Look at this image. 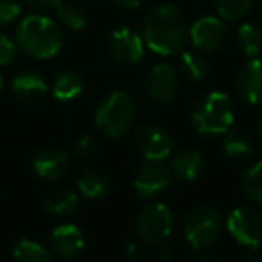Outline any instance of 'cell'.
Returning a JSON list of instances; mask_svg holds the SVG:
<instances>
[{"label":"cell","instance_id":"5bb4252c","mask_svg":"<svg viewBox=\"0 0 262 262\" xmlns=\"http://www.w3.org/2000/svg\"><path fill=\"white\" fill-rule=\"evenodd\" d=\"M70 164V157L67 151L58 147H43L36 151L33 157V169L41 180L56 182L67 172Z\"/></svg>","mask_w":262,"mask_h":262},{"label":"cell","instance_id":"3957f363","mask_svg":"<svg viewBox=\"0 0 262 262\" xmlns=\"http://www.w3.org/2000/svg\"><path fill=\"white\" fill-rule=\"evenodd\" d=\"M192 126L200 135H223L233 124V104L225 92H210L196 102Z\"/></svg>","mask_w":262,"mask_h":262},{"label":"cell","instance_id":"cb8c5ba5","mask_svg":"<svg viewBox=\"0 0 262 262\" xmlns=\"http://www.w3.org/2000/svg\"><path fill=\"white\" fill-rule=\"evenodd\" d=\"M13 257L20 262H49L52 253L49 248H45L36 241L20 239L13 248Z\"/></svg>","mask_w":262,"mask_h":262},{"label":"cell","instance_id":"d590c367","mask_svg":"<svg viewBox=\"0 0 262 262\" xmlns=\"http://www.w3.org/2000/svg\"><path fill=\"white\" fill-rule=\"evenodd\" d=\"M257 137H258V140L262 142V120L258 122V126H257Z\"/></svg>","mask_w":262,"mask_h":262},{"label":"cell","instance_id":"ffe728a7","mask_svg":"<svg viewBox=\"0 0 262 262\" xmlns=\"http://www.w3.org/2000/svg\"><path fill=\"white\" fill-rule=\"evenodd\" d=\"M43 208L52 215H72L79 208V198L69 189H56L45 196Z\"/></svg>","mask_w":262,"mask_h":262},{"label":"cell","instance_id":"30bf717a","mask_svg":"<svg viewBox=\"0 0 262 262\" xmlns=\"http://www.w3.org/2000/svg\"><path fill=\"white\" fill-rule=\"evenodd\" d=\"M228 29L221 16H201L189 29L192 45L201 52H215L225 45Z\"/></svg>","mask_w":262,"mask_h":262},{"label":"cell","instance_id":"4fadbf2b","mask_svg":"<svg viewBox=\"0 0 262 262\" xmlns=\"http://www.w3.org/2000/svg\"><path fill=\"white\" fill-rule=\"evenodd\" d=\"M235 92L248 104L262 102V56L250 58L235 77Z\"/></svg>","mask_w":262,"mask_h":262},{"label":"cell","instance_id":"836d02e7","mask_svg":"<svg viewBox=\"0 0 262 262\" xmlns=\"http://www.w3.org/2000/svg\"><path fill=\"white\" fill-rule=\"evenodd\" d=\"M115 2L120 6V8L129 9V11H133V9H139L140 4H142V0H115Z\"/></svg>","mask_w":262,"mask_h":262},{"label":"cell","instance_id":"7a4b0ae2","mask_svg":"<svg viewBox=\"0 0 262 262\" xmlns=\"http://www.w3.org/2000/svg\"><path fill=\"white\" fill-rule=\"evenodd\" d=\"M16 45L36 59H49L59 52L63 34L59 26L47 15H29L16 27Z\"/></svg>","mask_w":262,"mask_h":262},{"label":"cell","instance_id":"d6a6232c","mask_svg":"<svg viewBox=\"0 0 262 262\" xmlns=\"http://www.w3.org/2000/svg\"><path fill=\"white\" fill-rule=\"evenodd\" d=\"M160 246V250H158V258H160L162 262H172L176 258V251L174 248L171 246V244H167L164 241V243L158 244Z\"/></svg>","mask_w":262,"mask_h":262},{"label":"cell","instance_id":"484cf974","mask_svg":"<svg viewBox=\"0 0 262 262\" xmlns=\"http://www.w3.org/2000/svg\"><path fill=\"white\" fill-rule=\"evenodd\" d=\"M223 149L228 158H246L253 155V146L251 140L248 139L244 133L230 127L225 133V140H223Z\"/></svg>","mask_w":262,"mask_h":262},{"label":"cell","instance_id":"7c38bea8","mask_svg":"<svg viewBox=\"0 0 262 262\" xmlns=\"http://www.w3.org/2000/svg\"><path fill=\"white\" fill-rule=\"evenodd\" d=\"M108 47L113 59H117L119 63H126V65H133L144 58L146 43L137 31L129 29V27H120L112 33Z\"/></svg>","mask_w":262,"mask_h":262},{"label":"cell","instance_id":"e575fe53","mask_svg":"<svg viewBox=\"0 0 262 262\" xmlns=\"http://www.w3.org/2000/svg\"><path fill=\"white\" fill-rule=\"evenodd\" d=\"M200 262H207V260H214V262H223V258L219 255H212V253H205V255H200L198 257Z\"/></svg>","mask_w":262,"mask_h":262},{"label":"cell","instance_id":"9c48e42d","mask_svg":"<svg viewBox=\"0 0 262 262\" xmlns=\"http://www.w3.org/2000/svg\"><path fill=\"white\" fill-rule=\"evenodd\" d=\"M135 147L144 160H165L174 149V139L164 127L140 124L135 131Z\"/></svg>","mask_w":262,"mask_h":262},{"label":"cell","instance_id":"d4e9b609","mask_svg":"<svg viewBox=\"0 0 262 262\" xmlns=\"http://www.w3.org/2000/svg\"><path fill=\"white\" fill-rule=\"evenodd\" d=\"M241 189L246 200L262 205V160L255 162L250 169H246L241 180Z\"/></svg>","mask_w":262,"mask_h":262},{"label":"cell","instance_id":"8992f818","mask_svg":"<svg viewBox=\"0 0 262 262\" xmlns=\"http://www.w3.org/2000/svg\"><path fill=\"white\" fill-rule=\"evenodd\" d=\"M137 233L146 246L160 244L167 241L172 232V212L167 205L153 203L147 205L139 214L135 223Z\"/></svg>","mask_w":262,"mask_h":262},{"label":"cell","instance_id":"f546056e","mask_svg":"<svg viewBox=\"0 0 262 262\" xmlns=\"http://www.w3.org/2000/svg\"><path fill=\"white\" fill-rule=\"evenodd\" d=\"M16 41H13L8 34L0 33V67H8L16 58Z\"/></svg>","mask_w":262,"mask_h":262},{"label":"cell","instance_id":"8d00e7d4","mask_svg":"<svg viewBox=\"0 0 262 262\" xmlns=\"http://www.w3.org/2000/svg\"><path fill=\"white\" fill-rule=\"evenodd\" d=\"M2 86H4V79H2V74H0V92H2Z\"/></svg>","mask_w":262,"mask_h":262},{"label":"cell","instance_id":"6da1fadb","mask_svg":"<svg viewBox=\"0 0 262 262\" xmlns=\"http://www.w3.org/2000/svg\"><path fill=\"white\" fill-rule=\"evenodd\" d=\"M142 38L146 47L160 56L178 54L189 40V26L174 6H157L144 20Z\"/></svg>","mask_w":262,"mask_h":262},{"label":"cell","instance_id":"7402d4cb","mask_svg":"<svg viewBox=\"0 0 262 262\" xmlns=\"http://www.w3.org/2000/svg\"><path fill=\"white\" fill-rule=\"evenodd\" d=\"M56 15H58L59 22L65 27L72 31H79L86 26V9L79 4V2H74V0H67V2H59V6L56 8Z\"/></svg>","mask_w":262,"mask_h":262},{"label":"cell","instance_id":"5b68a950","mask_svg":"<svg viewBox=\"0 0 262 262\" xmlns=\"http://www.w3.org/2000/svg\"><path fill=\"white\" fill-rule=\"evenodd\" d=\"M223 232V217L210 205L194 207L183 219V237L194 251L210 250Z\"/></svg>","mask_w":262,"mask_h":262},{"label":"cell","instance_id":"d6986e66","mask_svg":"<svg viewBox=\"0 0 262 262\" xmlns=\"http://www.w3.org/2000/svg\"><path fill=\"white\" fill-rule=\"evenodd\" d=\"M84 90V81L77 72L65 70L52 83V95L61 102H70L77 99Z\"/></svg>","mask_w":262,"mask_h":262},{"label":"cell","instance_id":"83f0119b","mask_svg":"<svg viewBox=\"0 0 262 262\" xmlns=\"http://www.w3.org/2000/svg\"><path fill=\"white\" fill-rule=\"evenodd\" d=\"M97 151H99V146H97V142H95V139H92V137H88V135L81 137L72 147V155L77 160H90V158H94L95 155H97Z\"/></svg>","mask_w":262,"mask_h":262},{"label":"cell","instance_id":"603a6c76","mask_svg":"<svg viewBox=\"0 0 262 262\" xmlns=\"http://www.w3.org/2000/svg\"><path fill=\"white\" fill-rule=\"evenodd\" d=\"M208 61L200 52H183L180 56V74L189 81H201L208 76Z\"/></svg>","mask_w":262,"mask_h":262},{"label":"cell","instance_id":"ac0fdd59","mask_svg":"<svg viewBox=\"0 0 262 262\" xmlns=\"http://www.w3.org/2000/svg\"><path fill=\"white\" fill-rule=\"evenodd\" d=\"M171 171L185 182H192L203 171V157L196 149H182L172 157Z\"/></svg>","mask_w":262,"mask_h":262},{"label":"cell","instance_id":"4316f807","mask_svg":"<svg viewBox=\"0 0 262 262\" xmlns=\"http://www.w3.org/2000/svg\"><path fill=\"white\" fill-rule=\"evenodd\" d=\"M253 0H215V11L225 22L243 18L251 9Z\"/></svg>","mask_w":262,"mask_h":262},{"label":"cell","instance_id":"277c9868","mask_svg":"<svg viewBox=\"0 0 262 262\" xmlns=\"http://www.w3.org/2000/svg\"><path fill=\"white\" fill-rule=\"evenodd\" d=\"M135 119V102L122 90L112 92L95 112V126L108 139H120Z\"/></svg>","mask_w":262,"mask_h":262},{"label":"cell","instance_id":"f1b7e54d","mask_svg":"<svg viewBox=\"0 0 262 262\" xmlns=\"http://www.w3.org/2000/svg\"><path fill=\"white\" fill-rule=\"evenodd\" d=\"M20 0H0V27L15 22L20 16Z\"/></svg>","mask_w":262,"mask_h":262},{"label":"cell","instance_id":"ba28073f","mask_svg":"<svg viewBox=\"0 0 262 262\" xmlns=\"http://www.w3.org/2000/svg\"><path fill=\"white\" fill-rule=\"evenodd\" d=\"M226 228L246 250L262 246V212L246 207L235 208L226 219Z\"/></svg>","mask_w":262,"mask_h":262},{"label":"cell","instance_id":"44dd1931","mask_svg":"<svg viewBox=\"0 0 262 262\" xmlns=\"http://www.w3.org/2000/svg\"><path fill=\"white\" fill-rule=\"evenodd\" d=\"M237 47L246 58H255L262 52V31L253 24H243L235 33Z\"/></svg>","mask_w":262,"mask_h":262},{"label":"cell","instance_id":"52a82bcc","mask_svg":"<svg viewBox=\"0 0 262 262\" xmlns=\"http://www.w3.org/2000/svg\"><path fill=\"white\" fill-rule=\"evenodd\" d=\"M172 171L164 160H144L133 174V189L140 200H151L171 187Z\"/></svg>","mask_w":262,"mask_h":262},{"label":"cell","instance_id":"8fae6325","mask_svg":"<svg viewBox=\"0 0 262 262\" xmlns=\"http://www.w3.org/2000/svg\"><path fill=\"white\" fill-rule=\"evenodd\" d=\"M144 88H146L147 97L153 102H157V104H167V102H171L178 95V88H180L178 74L167 63H158L147 74Z\"/></svg>","mask_w":262,"mask_h":262},{"label":"cell","instance_id":"4dcf8cb0","mask_svg":"<svg viewBox=\"0 0 262 262\" xmlns=\"http://www.w3.org/2000/svg\"><path fill=\"white\" fill-rule=\"evenodd\" d=\"M124 260L127 262H149L151 253L142 244H129L124 251Z\"/></svg>","mask_w":262,"mask_h":262},{"label":"cell","instance_id":"e0dca14e","mask_svg":"<svg viewBox=\"0 0 262 262\" xmlns=\"http://www.w3.org/2000/svg\"><path fill=\"white\" fill-rule=\"evenodd\" d=\"M76 185L77 190L88 200H95L108 192L110 180L106 172H102L97 167H83L76 174Z\"/></svg>","mask_w":262,"mask_h":262},{"label":"cell","instance_id":"2e32d148","mask_svg":"<svg viewBox=\"0 0 262 262\" xmlns=\"http://www.w3.org/2000/svg\"><path fill=\"white\" fill-rule=\"evenodd\" d=\"M49 246L58 257L74 258L83 251L84 237L79 226L76 225H59L49 235Z\"/></svg>","mask_w":262,"mask_h":262},{"label":"cell","instance_id":"1f68e13d","mask_svg":"<svg viewBox=\"0 0 262 262\" xmlns=\"http://www.w3.org/2000/svg\"><path fill=\"white\" fill-rule=\"evenodd\" d=\"M59 2H61V0H26V4L38 13L56 11V8L59 6Z\"/></svg>","mask_w":262,"mask_h":262},{"label":"cell","instance_id":"9a60e30c","mask_svg":"<svg viewBox=\"0 0 262 262\" xmlns=\"http://www.w3.org/2000/svg\"><path fill=\"white\" fill-rule=\"evenodd\" d=\"M11 90L15 99L24 106H36L47 97L49 86L38 72H20L13 79Z\"/></svg>","mask_w":262,"mask_h":262}]
</instances>
